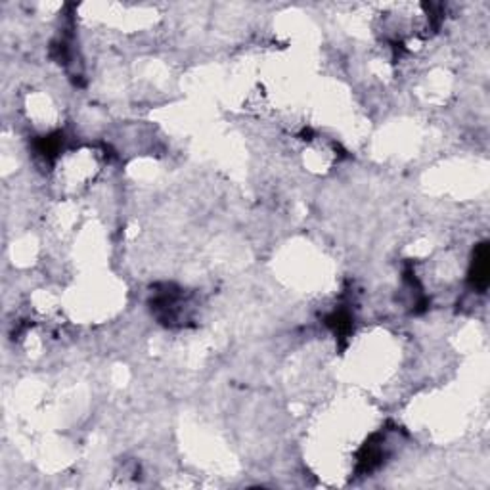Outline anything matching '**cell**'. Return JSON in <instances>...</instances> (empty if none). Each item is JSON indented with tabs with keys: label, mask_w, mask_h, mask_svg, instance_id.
Returning a JSON list of instances; mask_svg holds the SVG:
<instances>
[{
	"label": "cell",
	"mask_w": 490,
	"mask_h": 490,
	"mask_svg": "<svg viewBox=\"0 0 490 490\" xmlns=\"http://www.w3.org/2000/svg\"><path fill=\"white\" fill-rule=\"evenodd\" d=\"M472 282L477 289H486L489 285V247L483 244L475 253L473 258V271H472Z\"/></svg>",
	"instance_id": "6da1fadb"
}]
</instances>
